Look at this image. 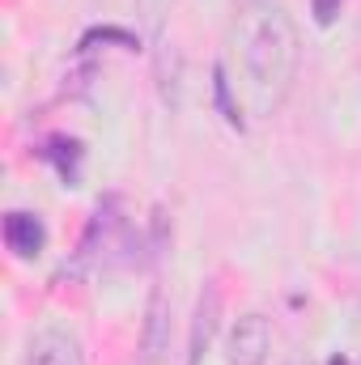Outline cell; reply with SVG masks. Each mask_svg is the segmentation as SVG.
Instances as JSON below:
<instances>
[{
	"label": "cell",
	"mask_w": 361,
	"mask_h": 365,
	"mask_svg": "<svg viewBox=\"0 0 361 365\" xmlns=\"http://www.w3.org/2000/svg\"><path fill=\"white\" fill-rule=\"evenodd\" d=\"M230 56L238 64V81L251 115H276L298 81L302 64V34L280 0H247L234 30ZM234 81V86H238Z\"/></svg>",
	"instance_id": "obj_1"
},
{
	"label": "cell",
	"mask_w": 361,
	"mask_h": 365,
	"mask_svg": "<svg viewBox=\"0 0 361 365\" xmlns=\"http://www.w3.org/2000/svg\"><path fill=\"white\" fill-rule=\"evenodd\" d=\"M272 327L264 314H243L225 336V361L230 365H268Z\"/></svg>",
	"instance_id": "obj_2"
},
{
	"label": "cell",
	"mask_w": 361,
	"mask_h": 365,
	"mask_svg": "<svg viewBox=\"0 0 361 365\" xmlns=\"http://www.w3.org/2000/svg\"><path fill=\"white\" fill-rule=\"evenodd\" d=\"M21 365H90L81 353V340L60 331V327H39L30 340H26V353Z\"/></svg>",
	"instance_id": "obj_3"
},
{
	"label": "cell",
	"mask_w": 361,
	"mask_h": 365,
	"mask_svg": "<svg viewBox=\"0 0 361 365\" xmlns=\"http://www.w3.org/2000/svg\"><path fill=\"white\" fill-rule=\"evenodd\" d=\"M217 319H221V293H217V284H204V293H200V302H195V314H191L187 365H200L204 349H208L213 336H217Z\"/></svg>",
	"instance_id": "obj_4"
},
{
	"label": "cell",
	"mask_w": 361,
	"mask_h": 365,
	"mask_svg": "<svg viewBox=\"0 0 361 365\" xmlns=\"http://www.w3.org/2000/svg\"><path fill=\"white\" fill-rule=\"evenodd\" d=\"M4 247L17 259H34L47 247V230L39 221V212H9L4 217Z\"/></svg>",
	"instance_id": "obj_5"
},
{
	"label": "cell",
	"mask_w": 361,
	"mask_h": 365,
	"mask_svg": "<svg viewBox=\"0 0 361 365\" xmlns=\"http://www.w3.org/2000/svg\"><path fill=\"white\" fill-rule=\"evenodd\" d=\"M162 353H166V302H162V293H153L149 323H145V365H158Z\"/></svg>",
	"instance_id": "obj_6"
},
{
	"label": "cell",
	"mask_w": 361,
	"mask_h": 365,
	"mask_svg": "<svg viewBox=\"0 0 361 365\" xmlns=\"http://www.w3.org/2000/svg\"><path fill=\"white\" fill-rule=\"evenodd\" d=\"M213 98H217V110L230 128H243V102L234 98V81H230V68L217 64L213 68Z\"/></svg>",
	"instance_id": "obj_7"
},
{
	"label": "cell",
	"mask_w": 361,
	"mask_h": 365,
	"mask_svg": "<svg viewBox=\"0 0 361 365\" xmlns=\"http://www.w3.org/2000/svg\"><path fill=\"white\" fill-rule=\"evenodd\" d=\"M56 166H60V179L64 182H77V162H81V145L77 140H51V149H43Z\"/></svg>",
	"instance_id": "obj_8"
},
{
	"label": "cell",
	"mask_w": 361,
	"mask_h": 365,
	"mask_svg": "<svg viewBox=\"0 0 361 365\" xmlns=\"http://www.w3.org/2000/svg\"><path fill=\"white\" fill-rule=\"evenodd\" d=\"M310 13L319 26H336V17L345 13V0H310Z\"/></svg>",
	"instance_id": "obj_9"
},
{
	"label": "cell",
	"mask_w": 361,
	"mask_h": 365,
	"mask_svg": "<svg viewBox=\"0 0 361 365\" xmlns=\"http://www.w3.org/2000/svg\"><path fill=\"white\" fill-rule=\"evenodd\" d=\"M98 38H102V43H123L128 51H132V47H141V43H136L128 30H90V34L81 38V47H90V43H98Z\"/></svg>",
	"instance_id": "obj_10"
},
{
	"label": "cell",
	"mask_w": 361,
	"mask_h": 365,
	"mask_svg": "<svg viewBox=\"0 0 361 365\" xmlns=\"http://www.w3.org/2000/svg\"><path fill=\"white\" fill-rule=\"evenodd\" d=\"M332 365H349V361H345V357H332Z\"/></svg>",
	"instance_id": "obj_11"
}]
</instances>
